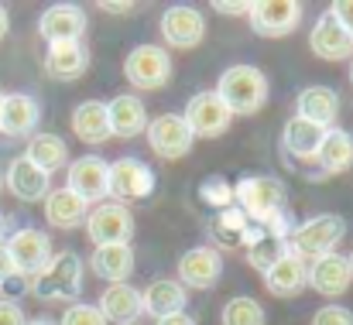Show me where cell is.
Instances as JSON below:
<instances>
[{
    "label": "cell",
    "instance_id": "1",
    "mask_svg": "<svg viewBox=\"0 0 353 325\" xmlns=\"http://www.w3.org/2000/svg\"><path fill=\"white\" fill-rule=\"evenodd\" d=\"M28 291L38 302H69V305H76V298L83 295V257L76 250L52 253L45 271H38L28 281Z\"/></svg>",
    "mask_w": 353,
    "mask_h": 325
},
{
    "label": "cell",
    "instance_id": "2",
    "mask_svg": "<svg viewBox=\"0 0 353 325\" xmlns=\"http://www.w3.org/2000/svg\"><path fill=\"white\" fill-rule=\"evenodd\" d=\"M230 116H250L268 103V79L257 65H230L220 72V83L213 90Z\"/></svg>",
    "mask_w": 353,
    "mask_h": 325
},
{
    "label": "cell",
    "instance_id": "3",
    "mask_svg": "<svg viewBox=\"0 0 353 325\" xmlns=\"http://www.w3.org/2000/svg\"><path fill=\"white\" fill-rule=\"evenodd\" d=\"M234 206L243 209V216L254 226H264L271 216L288 209V189L281 178L271 175H247L234 185Z\"/></svg>",
    "mask_w": 353,
    "mask_h": 325
},
{
    "label": "cell",
    "instance_id": "4",
    "mask_svg": "<svg viewBox=\"0 0 353 325\" xmlns=\"http://www.w3.org/2000/svg\"><path fill=\"white\" fill-rule=\"evenodd\" d=\"M343 236H347V219L336 213H319V216L295 222V229L288 236V250L302 260H316V257L336 253Z\"/></svg>",
    "mask_w": 353,
    "mask_h": 325
},
{
    "label": "cell",
    "instance_id": "5",
    "mask_svg": "<svg viewBox=\"0 0 353 325\" xmlns=\"http://www.w3.org/2000/svg\"><path fill=\"white\" fill-rule=\"evenodd\" d=\"M123 76L134 90H161L172 83V55L161 45H137L123 59Z\"/></svg>",
    "mask_w": 353,
    "mask_h": 325
},
{
    "label": "cell",
    "instance_id": "6",
    "mask_svg": "<svg viewBox=\"0 0 353 325\" xmlns=\"http://www.w3.org/2000/svg\"><path fill=\"white\" fill-rule=\"evenodd\" d=\"M154 192V171L148 161L141 158H130L123 154L117 161H110V185H107V196L123 206V202H141Z\"/></svg>",
    "mask_w": 353,
    "mask_h": 325
},
{
    "label": "cell",
    "instance_id": "7",
    "mask_svg": "<svg viewBox=\"0 0 353 325\" xmlns=\"http://www.w3.org/2000/svg\"><path fill=\"white\" fill-rule=\"evenodd\" d=\"M3 247H7V253H10L14 274L24 277V281H31V277H34L38 271H45V264L52 260V240H48V233L31 229V226L14 229V233L3 240Z\"/></svg>",
    "mask_w": 353,
    "mask_h": 325
},
{
    "label": "cell",
    "instance_id": "8",
    "mask_svg": "<svg viewBox=\"0 0 353 325\" xmlns=\"http://www.w3.org/2000/svg\"><path fill=\"white\" fill-rule=\"evenodd\" d=\"M305 7L299 0H254L247 17L261 38H285L302 24Z\"/></svg>",
    "mask_w": 353,
    "mask_h": 325
},
{
    "label": "cell",
    "instance_id": "9",
    "mask_svg": "<svg viewBox=\"0 0 353 325\" xmlns=\"http://www.w3.org/2000/svg\"><path fill=\"white\" fill-rule=\"evenodd\" d=\"M83 226H86V236L93 240V247L130 243V236H134V216L127 206H117V202L90 206V216Z\"/></svg>",
    "mask_w": 353,
    "mask_h": 325
},
{
    "label": "cell",
    "instance_id": "10",
    "mask_svg": "<svg viewBox=\"0 0 353 325\" xmlns=\"http://www.w3.org/2000/svg\"><path fill=\"white\" fill-rule=\"evenodd\" d=\"M144 134H148L151 151H154L158 158H165V161L185 158V154L192 151V140H196V137L189 134L182 113H158L154 120H148Z\"/></svg>",
    "mask_w": 353,
    "mask_h": 325
},
{
    "label": "cell",
    "instance_id": "11",
    "mask_svg": "<svg viewBox=\"0 0 353 325\" xmlns=\"http://www.w3.org/2000/svg\"><path fill=\"white\" fill-rule=\"evenodd\" d=\"M107 185H110V161H103L100 154H83L69 165L65 175V189L72 196H79L86 206L90 202H103L107 199Z\"/></svg>",
    "mask_w": 353,
    "mask_h": 325
},
{
    "label": "cell",
    "instance_id": "12",
    "mask_svg": "<svg viewBox=\"0 0 353 325\" xmlns=\"http://www.w3.org/2000/svg\"><path fill=\"white\" fill-rule=\"evenodd\" d=\"M182 120H185L192 137H206V140L210 137H223L230 130V123H234L230 109L223 107V100L216 93H196L189 100L185 113H182Z\"/></svg>",
    "mask_w": 353,
    "mask_h": 325
},
{
    "label": "cell",
    "instance_id": "13",
    "mask_svg": "<svg viewBox=\"0 0 353 325\" xmlns=\"http://www.w3.org/2000/svg\"><path fill=\"white\" fill-rule=\"evenodd\" d=\"M223 277V257L216 247H189L179 257V284L189 291H210Z\"/></svg>",
    "mask_w": 353,
    "mask_h": 325
},
{
    "label": "cell",
    "instance_id": "14",
    "mask_svg": "<svg viewBox=\"0 0 353 325\" xmlns=\"http://www.w3.org/2000/svg\"><path fill=\"white\" fill-rule=\"evenodd\" d=\"M90 28V17L79 3H52L45 7V14L38 17V34L55 45V41H83Z\"/></svg>",
    "mask_w": 353,
    "mask_h": 325
},
{
    "label": "cell",
    "instance_id": "15",
    "mask_svg": "<svg viewBox=\"0 0 353 325\" xmlns=\"http://www.w3.org/2000/svg\"><path fill=\"white\" fill-rule=\"evenodd\" d=\"M206 34V17L192 3H172L161 14V38L172 48H196Z\"/></svg>",
    "mask_w": 353,
    "mask_h": 325
},
{
    "label": "cell",
    "instance_id": "16",
    "mask_svg": "<svg viewBox=\"0 0 353 325\" xmlns=\"http://www.w3.org/2000/svg\"><path fill=\"white\" fill-rule=\"evenodd\" d=\"M3 185H7V192H10L17 202H41V199L52 192V175L38 171V168L21 154V158H14V161L7 165Z\"/></svg>",
    "mask_w": 353,
    "mask_h": 325
},
{
    "label": "cell",
    "instance_id": "17",
    "mask_svg": "<svg viewBox=\"0 0 353 325\" xmlns=\"http://www.w3.org/2000/svg\"><path fill=\"white\" fill-rule=\"evenodd\" d=\"M90 69V45L86 41H55L45 55V72L55 83H76Z\"/></svg>",
    "mask_w": 353,
    "mask_h": 325
},
{
    "label": "cell",
    "instance_id": "18",
    "mask_svg": "<svg viewBox=\"0 0 353 325\" xmlns=\"http://www.w3.org/2000/svg\"><path fill=\"white\" fill-rule=\"evenodd\" d=\"M38 120H41V107L34 96L28 93H10L0 103V134L3 137H31L38 134Z\"/></svg>",
    "mask_w": 353,
    "mask_h": 325
},
{
    "label": "cell",
    "instance_id": "19",
    "mask_svg": "<svg viewBox=\"0 0 353 325\" xmlns=\"http://www.w3.org/2000/svg\"><path fill=\"white\" fill-rule=\"evenodd\" d=\"M350 284H353V271H350V264H347V257L326 253V257L309 260V288H316L319 295L340 298V295H347Z\"/></svg>",
    "mask_w": 353,
    "mask_h": 325
},
{
    "label": "cell",
    "instance_id": "20",
    "mask_svg": "<svg viewBox=\"0 0 353 325\" xmlns=\"http://www.w3.org/2000/svg\"><path fill=\"white\" fill-rule=\"evenodd\" d=\"M309 48L312 55L326 59V62H343V59H353V38L336 24V17L326 10L319 14V21L312 24V34H309Z\"/></svg>",
    "mask_w": 353,
    "mask_h": 325
},
{
    "label": "cell",
    "instance_id": "21",
    "mask_svg": "<svg viewBox=\"0 0 353 325\" xmlns=\"http://www.w3.org/2000/svg\"><path fill=\"white\" fill-rule=\"evenodd\" d=\"M295 116L330 130L336 127V116H340V96L333 86H305L295 100Z\"/></svg>",
    "mask_w": 353,
    "mask_h": 325
},
{
    "label": "cell",
    "instance_id": "22",
    "mask_svg": "<svg viewBox=\"0 0 353 325\" xmlns=\"http://www.w3.org/2000/svg\"><path fill=\"white\" fill-rule=\"evenodd\" d=\"M264 284L274 298H295L309 288V260L295 257L292 250L264 274Z\"/></svg>",
    "mask_w": 353,
    "mask_h": 325
},
{
    "label": "cell",
    "instance_id": "23",
    "mask_svg": "<svg viewBox=\"0 0 353 325\" xmlns=\"http://www.w3.org/2000/svg\"><path fill=\"white\" fill-rule=\"evenodd\" d=\"M240 247H243V253H247V264H250L254 271H261V274H268V271L288 253V240L271 236L268 229H261V226H254V222L247 226Z\"/></svg>",
    "mask_w": 353,
    "mask_h": 325
},
{
    "label": "cell",
    "instance_id": "24",
    "mask_svg": "<svg viewBox=\"0 0 353 325\" xmlns=\"http://www.w3.org/2000/svg\"><path fill=\"white\" fill-rule=\"evenodd\" d=\"M107 120H110V137L130 140V137L144 134V127H148L151 116H148V107H144L141 96L123 93V96H114V100L107 103Z\"/></svg>",
    "mask_w": 353,
    "mask_h": 325
},
{
    "label": "cell",
    "instance_id": "25",
    "mask_svg": "<svg viewBox=\"0 0 353 325\" xmlns=\"http://www.w3.org/2000/svg\"><path fill=\"white\" fill-rule=\"evenodd\" d=\"M141 305H144V315L165 319V315L185 312L189 291H185L175 277H158V281H151V284L141 291Z\"/></svg>",
    "mask_w": 353,
    "mask_h": 325
},
{
    "label": "cell",
    "instance_id": "26",
    "mask_svg": "<svg viewBox=\"0 0 353 325\" xmlns=\"http://www.w3.org/2000/svg\"><path fill=\"white\" fill-rule=\"evenodd\" d=\"M100 315L107 319V325H137V319L144 315V305H141V291L134 284H110L100 298Z\"/></svg>",
    "mask_w": 353,
    "mask_h": 325
},
{
    "label": "cell",
    "instance_id": "27",
    "mask_svg": "<svg viewBox=\"0 0 353 325\" xmlns=\"http://www.w3.org/2000/svg\"><path fill=\"white\" fill-rule=\"evenodd\" d=\"M41 202H45V222L55 226V229H76L90 216V206L79 196H72L65 185L62 189H52Z\"/></svg>",
    "mask_w": 353,
    "mask_h": 325
},
{
    "label": "cell",
    "instance_id": "28",
    "mask_svg": "<svg viewBox=\"0 0 353 325\" xmlns=\"http://www.w3.org/2000/svg\"><path fill=\"white\" fill-rule=\"evenodd\" d=\"M90 271L110 284H127L134 274V250L130 243H114V247H97L90 257Z\"/></svg>",
    "mask_w": 353,
    "mask_h": 325
},
{
    "label": "cell",
    "instance_id": "29",
    "mask_svg": "<svg viewBox=\"0 0 353 325\" xmlns=\"http://www.w3.org/2000/svg\"><path fill=\"white\" fill-rule=\"evenodd\" d=\"M72 134L90 144L100 147L103 140H110V120H107V103L100 100H83L79 107L72 109Z\"/></svg>",
    "mask_w": 353,
    "mask_h": 325
},
{
    "label": "cell",
    "instance_id": "30",
    "mask_svg": "<svg viewBox=\"0 0 353 325\" xmlns=\"http://www.w3.org/2000/svg\"><path fill=\"white\" fill-rule=\"evenodd\" d=\"M24 158H28L38 171L52 175V171H59V168L69 165V147H65V140H62L59 134H52V130H38V134L28 137V151H24Z\"/></svg>",
    "mask_w": 353,
    "mask_h": 325
},
{
    "label": "cell",
    "instance_id": "31",
    "mask_svg": "<svg viewBox=\"0 0 353 325\" xmlns=\"http://www.w3.org/2000/svg\"><path fill=\"white\" fill-rule=\"evenodd\" d=\"M323 134H326L323 127H316V123H309L302 116H292L281 127V147H285V154H292L299 161H316V151L323 144Z\"/></svg>",
    "mask_w": 353,
    "mask_h": 325
},
{
    "label": "cell",
    "instance_id": "32",
    "mask_svg": "<svg viewBox=\"0 0 353 325\" xmlns=\"http://www.w3.org/2000/svg\"><path fill=\"white\" fill-rule=\"evenodd\" d=\"M316 161H319V168L326 171V175H340V171H347L353 165V134L350 130H343V127H330L326 134H323V144H319V151H316ZM323 175V178H326Z\"/></svg>",
    "mask_w": 353,
    "mask_h": 325
},
{
    "label": "cell",
    "instance_id": "33",
    "mask_svg": "<svg viewBox=\"0 0 353 325\" xmlns=\"http://www.w3.org/2000/svg\"><path fill=\"white\" fill-rule=\"evenodd\" d=\"M247 226H250V219L243 216V209H236V206H227V209H220L216 216L210 219V233H213V240L220 247H240Z\"/></svg>",
    "mask_w": 353,
    "mask_h": 325
},
{
    "label": "cell",
    "instance_id": "34",
    "mask_svg": "<svg viewBox=\"0 0 353 325\" xmlns=\"http://www.w3.org/2000/svg\"><path fill=\"white\" fill-rule=\"evenodd\" d=\"M220 325H268V315H264V305L250 295H236L223 305L220 312Z\"/></svg>",
    "mask_w": 353,
    "mask_h": 325
},
{
    "label": "cell",
    "instance_id": "35",
    "mask_svg": "<svg viewBox=\"0 0 353 325\" xmlns=\"http://www.w3.org/2000/svg\"><path fill=\"white\" fill-rule=\"evenodd\" d=\"M199 202H206L216 213L234 206V182L223 178V175H210L206 182H199Z\"/></svg>",
    "mask_w": 353,
    "mask_h": 325
},
{
    "label": "cell",
    "instance_id": "36",
    "mask_svg": "<svg viewBox=\"0 0 353 325\" xmlns=\"http://www.w3.org/2000/svg\"><path fill=\"white\" fill-rule=\"evenodd\" d=\"M59 325H107V319L100 315V308H97V305L76 302V305H69V308H65V315H62V322Z\"/></svg>",
    "mask_w": 353,
    "mask_h": 325
},
{
    "label": "cell",
    "instance_id": "37",
    "mask_svg": "<svg viewBox=\"0 0 353 325\" xmlns=\"http://www.w3.org/2000/svg\"><path fill=\"white\" fill-rule=\"evenodd\" d=\"M312 325H353V312L343 305H323L312 315Z\"/></svg>",
    "mask_w": 353,
    "mask_h": 325
},
{
    "label": "cell",
    "instance_id": "38",
    "mask_svg": "<svg viewBox=\"0 0 353 325\" xmlns=\"http://www.w3.org/2000/svg\"><path fill=\"white\" fill-rule=\"evenodd\" d=\"M24 322H28L24 308L14 298H0V325H24Z\"/></svg>",
    "mask_w": 353,
    "mask_h": 325
},
{
    "label": "cell",
    "instance_id": "39",
    "mask_svg": "<svg viewBox=\"0 0 353 325\" xmlns=\"http://www.w3.org/2000/svg\"><path fill=\"white\" fill-rule=\"evenodd\" d=\"M330 14L336 17V24L353 38V0H336V3H330Z\"/></svg>",
    "mask_w": 353,
    "mask_h": 325
},
{
    "label": "cell",
    "instance_id": "40",
    "mask_svg": "<svg viewBox=\"0 0 353 325\" xmlns=\"http://www.w3.org/2000/svg\"><path fill=\"white\" fill-rule=\"evenodd\" d=\"M213 10H220L223 17H247L250 3H247V0H216Z\"/></svg>",
    "mask_w": 353,
    "mask_h": 325
},
{
    "label": "cell",
    "instance_id": "41",
    "mask_svg": "<svg viewBox=\"0 0 353 325\" xmlns=\"http://www.w3.org/2000/svg\"><path fill=\"white\" fill-rule=\"evenodd\" d=\"M17 274H14V264H10V253H7V247L0 243V291H3V284L7 281H14Z\"/></svg>",
    "mask_w": 353,
    "mask_h": 325
},
{
    "label": "cell",
    "instance_id": "42",
    "mask_svg": "<svg viewBox=\"0 0 353 325\" xmlns=\"http://www.w3.org/2000/svg\"><path fill=\"white\" fill-rule=\"evenodd\" d=\"M154 325H196V319H192L189 312H175V315H165V319H158Z\"/></svg>",
    "mask_w": 353,
    "mask_h": 325
},
{
    "label": "cell",
    "instance_id": "43",
    "mask_svg": "<svg viewBox=\"0 0 353 325\" xmlns=\"http://www.w3.org/2000/svg\"><path fill=\"white\" fill-rule=\"evenodd\" d=\"M100 10H107V14H130L134 10V3L127 0V3H120V0H103L100 3Z\"/></svg>",
    "mask_w": 353,
    "mask_h": 325
},
{
    "label": "cell",
    "instance_id": "44",
    "mask_svg": "<svg viewBox=\"0 0 353 325\" xmlns=\"http://www.w3.org/2000/svg\"><path fill=\"white\" fill-rule=\"evenodd\" d=\"M7 31H10V14H7V7L0 3V41L7 38Z\"/></svg>",
    "mask_w": 353,
    "mask_h": 325
},
{
    "label": "cell",
    "instance_id": "45",
    "mask_svg": "<svg viewBox=\"0 0 353 325\" xmlns=\"http://www.w3.org/2000/svg\"><path fill=\"white\" fill-rule=\"evenodd\" d=\"M24 325H55V322H52L48 315H41V319H28V322H24Z\"/></svg>",
    "mask_w": 353,
    "mask_h": 325
},
{
    "label": "cell",
    "instance_id": "46",
    "mask_svg": "<svg viewBox=\"0 0 353 325\" xmlns=\"http://www.w3.org/2000/svg\"><path fill=\"white\" fill-rule=\"evenodd\" d=\"M3 236H7V219H3V213H0V243H3Z\"/></svg>",
    "mask_w": 353,
    "mask_h": 325
},
{
    "label": "cell",
    "instance_id": "47",
    "mask_svg": "<svg viewBox=\"0 0 353 325\" xmlns=\"http://www.w3.org/2000/svg\"><path fill=\"white\" fill-rule=\"evenodd\" d=\"M347 264H350V271H353V253H350V257H347Z\"/></svg>",
    "mask_w": 353,
    "mask_h": 325
},
{
    "label": "cell",
    "instance_id": "48",
    "mask_svg": "<svg viewBox=\"0 0 353 325\" xmlns=\"http://www.w3.org/2000/svg\"><path fill=\"white\" fill-rule=\"evenodd\" d=\"M350 83H353V59H350Z\"/></svg>",
    "mask_w": 353,
    "mask_h": 325
},
{
    "label": "cell",
    "instance_id": "49",
    "mask_svg": "<svg viewBox=\"0 0 353 325\" xmlns=\"http://www.w3.org/2000/svg\"><path fill=\"white\" fill-rule=\"evenodd\" d=\"M0 189H3V171H0Z\"/></svg>",
    "mask_w": 353,
    "mask_h": 325
},
{
    "label": "cell",
    "instance_id": "50",
    "mask_svg": "<svg viewBox=\"0 0 353 325\" xmlns=\"http://www.w3.org/2000/svg\"><path fill=\"white\" fill-rule=\"evenodd\" d=\"M0 103H3V93H0Z\"/></svg>",
    "mask_w": 353,
    "mask_h": 325
}]
</instances>
